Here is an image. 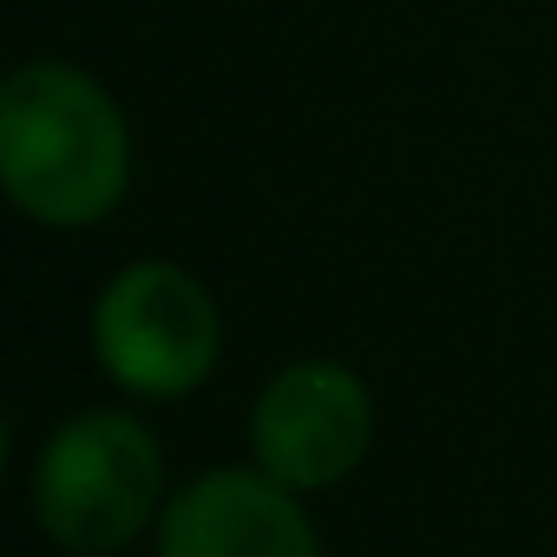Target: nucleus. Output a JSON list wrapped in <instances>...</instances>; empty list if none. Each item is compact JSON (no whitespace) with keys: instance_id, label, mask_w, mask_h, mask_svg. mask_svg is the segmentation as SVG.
<instances>
[{"instance_id":"39448f33","label":"nucleus","mask_w":557,"mask_h":557,"mask_svg":"<svg viewBox=\"0 0 557 557\" xmlns=\"http://www.w3.org/2000/svg\"><path fill=\"white\" fill-rule=\"evenodd\" d=\"M151 557H329V544L302 492L230 459L177 479L151 531Z\"/></svg>"},{"instance_id":"f03ea898","label":"nucleus","mask_w":557,"mask_h":557,"mask_svg":"<svg viewBox=\"0 0 557 557\" xmlns=\"http://www.w3.org/2000/svg\"><path fill=\"white\" fill-rule=\"evenodd\" d=\"M171 492L164 440L132 400L60 413L27 459V518L60 557H125L158 531Z\"/></svg>"},{"instance_id":"20e7f679","label":"nucleus","mask_w":557,"mask_h":557,"mask_svg":"<svg viewBox=\"0 0 557 557\" xmlns=\"http://www.w3.org/2000/svg\"><path fill=\"white\" fill-rule=\"evenodd\" d=\"M381 440V400L342 355H296L269 368L243 413V459L302 498L342 492Z\"/></svg>"},{"instance_id":"7ed1b4c3","label":"nucleus","mask_w":557,"mask_h":557,"mask_svg":"<svg viewBox=\"0 0 557 557\" xmlns=\"http://www.w3.org/2000/svg\"><path fill=\"white\" fill-rule=\"evenodd\" d=\"M223 302L177 256L119 262L86 302V355L132 407H177L223 368Z\"/></svg>"},{"instance_id":"f257e3e1","label":"nucleus","mask_w":557,"mask_h":557,"mask_svg":"<svg viewBox=\"0 0 557 557\" xmlns=\"http://www.w3.org/2000/svg\"><path fill=\"white\" fill-rule=\"evenodd\" d=\"M132 177V119L92 66L66 53H34L0 79V190L34 230H106L125 210Z\"/></svg>"}]
</instances>
